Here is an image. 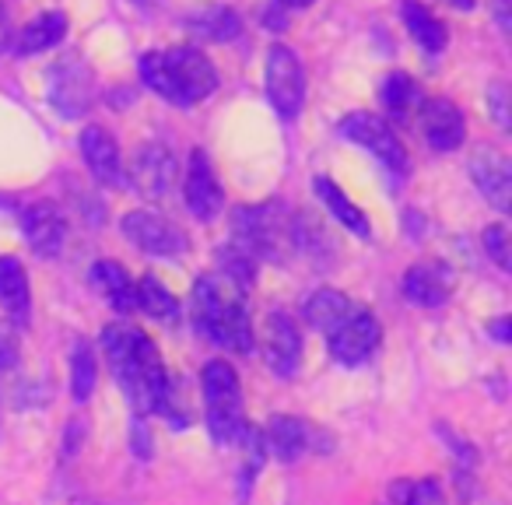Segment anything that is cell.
<instances>
[{
	"label": "cell",
	"instance_id": "obj_4",
	"mask_svg": "<svg viewBox=\"0 0 512 505\" xmlns=\"http://www.w3.org/2000/svg\"><path fill=\"white\" fill-rule=\"evenodd\" d=\"M204 407H207V428H211L214 442L228 446V442H239V435L246 432V418H242V386L239 372L228 362L214 358L204 365Z\"/></svg>",
	"mask_w": 512,
	"mask_h": 505
},
{
	"label": "cell",
	"instance_id": "obj_7",
	"mask_svg": "<svg viewBox=\"0 0 512 505\" xmlns=\"http://www.w3.org/2000/svg\"><path fill=\"white\" fill-rule=\"evenodd\" d=\"M337 130H341V137H348L351 144L372 151V158H376L390 176H404L407 151L386 120H379V116H372V113H348L337 123Z\"/></svg>",
	"mask_w": 512,
	"mask_h": 505
},
{
	"label": "cell",
	"instance_id": "obj_41",
	"mask_svg": "<svg viewBox=\"0 0 512 505\" xmlns=\"http://www.w3.org/2000/svg\"><path fill=\"white\" fill-rule=\"evenodd\" d=\"M137 8H158V0H134Z\"/></svg>",
	"mask_w": 512,
	"mask_h": 505
},
{
	"label": "cell",
	"instance_id": "obj_10",
	"mask_svg": "<svg viewBox=\"0 0 512 505\" xmlns=\"http://www.w3.org/2000/svg\"><path fill=\"white\" fill-rule=\"evenodd\" d=\"M176 155H172L165 144L148 141L134 151V162H130V183L141 193L144 200H165L176 186Z\"/></svg>",
	"mask_w": 512,
	"mask_h": 505
},
{
	"label": "cell",
	"instance_id": "obj_1",
	"mask_svg": "<svg viewBox=\"0 0 512 505\" xmlns=\"http://www.w3.org/2000/svg\"><path fill=\"white\" fill-rule=\"evenodd\" d=\"M141 81L155 95H162L172 106H197L218 88V71L214 64L193 46H176V50H151L137 60Z\"/></svg>",
	"mask_w": 512,
	"mask_h": 505
},
{
	"label": "cell",
	"instance_id": "obj_8",
	"mask_svg": "<svg viewBox=\"0 0 512 505\" xmlns=\"http://www.w3.org/2000/svg\"><path fill=\"white\" fill-rule=\"evenodd\" d=\"M123 235L134 242L141 253L148 257H162V260H179L190 249V239L179 225H172L169 218L155 211H130L120 221Z\"/></svg>",
	"mask_w": 512,
	"mask_h": 505
},
{
	"label": "cell",
	"instance_id": "obj_22",
	"mask_svg": "<svg viewBox=\"0 0 512 505\" xmlns=\"http://www.w3.org/2000/svg\"><path fill=\"white\" fill-rule=\"evenodd\" d=\"M400 15H404V25L411 32V39L421 46L425 53H442L446 50V25L432 15V11L421 4V0H400Z\"/></svg>",
	"mask_w": 512,
	"mask_h": 505
},
{
	"label": "cell",
	"instance_id": "obj_33",
	"mask_svg": "<svg viewBox=\"0 0 512 505\" xmlns=\"http://www.w3.org/2000/svg\"><path fill=\"white\" fill-rule=\"evenodd\" d=\"M18 358H22V351H18L15 334L8 330V323H0V372L18 369Z\"/></svg>",
	"mask_w": 512,
	"mask_h": 505
},
{
	"label": "cell",
	"instance_id": "obj_17",
	"mask_svg": "<svg viewBox=\"0 0 512 505\" xmlns=\"http://www.w3.org/2000/svg\"><path fill=\"white\" fill-rule=\"evenodd\" d=\"M81 155H85V165L102 186H123L127 183V172H123V158L120 148H116L113 134L106 127H85L81 134Z\"/></svg>",
	"mask_w": 512,
	"mask_h": 505
},
{
	"label": "cell",
	"instance_id": "obj_40",
	"mask_svg": "<svg viewBox=\"0 0 512 505\" xmlns=\"http://www.w3.org/2000/svg\"><path fill=\"white\" fill-rule=\"evenodd\" d=\"M446 4L456 11H474V0H446Z\"/></svg>",
	"mask_w": 512,
	"mask_h": 505
},
{
	"label": "cell",
	"instance_id": "obj_36",
	"mask_svg": "<svg viewBox=\"0 0 512 505\" xmlns=\"http://www.w3.org/2000/svg\"><path fill=\"white\" fill-rule=\"evenodd\" d=\"M81 432H85V425H81V418H74V421H71V435H67V442H64L67 456L78 453V439H81Z\"/></svg>",
	"mask_w": 512,
	"mask_h": 505
},
{
	"label": "cell",
	"instance_id": "obj_38",
	"mask_svg": "<svg viewBox=\"0 0 512 505\" xmlns=\"http://www.w3.org/2000/svg\"><path fill=\"white\" fill-rule=\"evenodd\" d=\"M505 4H509V0H495V15H498V25H502V32H509V11H505Z\"/></svg>",
	"mask_w": 512,
	"mask_h": 505
},
{
	"label": "cell",
	"instance_id": "obj_6",
	"mask_svg": "<svg viewBox=\"0 0 512 505\" xmlns=\"http://www.w3.org/2000/svg\"><path fill=\"white\" fill-rule=\"evenodd\" d=\"M267 99L278 109L281 120H295L306 102V71L292 46H271L267 50Z\"/></svg>",
	"mask_w": 512,
	"mask_h": 505
},
{
	"label": "cell",
	"instance_id": "obj_2",
	"mask_svg": "<svg viewBox=\"0 0 512 505\" xmlns=\"http://www.w3.org/2000/svg\"><path fill=\"white\" fill-rule=\"evenodd\" d=\"M193 323L200 337L218 348L239 351V355L253 351V323H249L246 302L218 274H200L193 281Z\"/></svg>",
	"mask_w": 512,
	"mask_h": 505
},
{
	"label": "cell",
	"instance_id": "obj_30",
	"mask_svg": "<svg viewBox=\"0 0 512 505\" xmlns=\"http://www.w3.org/2000/svg\"><path fill=\"white\" fill-rule=\"evenodd\" d=\"M95 379H99V372H95L92 344L74 341V351H71V393H74V400H78V404H85V400L92 397Z\"/></svg>",
	"mask_w": 512,
	"mask_h": 505
},
{
	"label": "cell",
	"instance_id": "obj_34",
	"mask_svg": "<svg viewBox=\"0 0 512 505\" xmlns=\"http://www.w3.org/2000/svg\"><path fill=\"white\" fill-rule=\"evenodd\" d=\"M491 109H495L498 127H509V116H505V85H495V88H491Z\"/></svg>",
	"mask_w": 512,
	"mask_h": 505
},
{
	"label": "cell",
	"instance_id": "obj_14",
	"mask_svg": "<svg viewBox=\"0 0 512 505\" xmlns=\"http://www.w3.org/2000/svg\"><path fill=\"white\" fill-rule=\"evenodd\" d=\"M421 134L435 151H456L467 141V120H463L460 106L449 99L421 102Z\"/></svg>",
	"mask_w": 512,
	"mask_h": 505
},
{
	"label": "cell",
	"instance_id": "obj_18",
	"mask_svg": "<svg viewBox=\"0 0 512 505\" xmlns=\"http://www.w3.org/2000/svg\"><path fill=\"white\" fill-rule=\"evenodd\" d=\"M449 292H453V274L442 264L425 260V264H414L411 271L404 274V295L425 309L442 306V302L449 299Z\"/></svg>",
	"mask_w": 512,
	"mask_h": 505
},
{
	"label": "cell",
	"instance_id": "obj_19",
	"mask_svg": "<svg viewBox=\"0 0 512 505\" xmlns=\"http://www.w3.org/2000/svg\"><path fill=\"white\" fill-rule=\"evenodd\" d=\"M0 306L8 309V316L18 327H29L32 288H29V274H25L22 260H15V257H0Z\"/></svg>",
	"mask_w": 512,
	"mask_h": 505
},
{
	"label": "cell",
	"instance_id": "obj_16",
	"mask_svg": "<svg viewBox=\"0 0 512 505\" xmlns=\"http://www.w3.org/2000/svg\"><path fill=\"white\" fill-rule=\"evenodd\" d=\"M22 228H25V239H29V246L36 249L43 260L57 257L60 249H64L67 221H64V214L57 211V204H50V200H39V204L25 207Z\"/></svg>",
	"mask_w": 512,
	"mask_h": 505
},
{
	"label": "cell",
	"instance_id": "obj_37",
	"mask_svg": "<svg viewBox=\"0 0 512 505\" xmlns=\"http://www.w3.org/2000/svg\"><path fill=\"white\" fill-rule=\"evenodd\" d=\"M491 334H495L498 344H509V316H502V320L491 323Z\"/></svg>",
	"mask_w": 512,
	"mask_h": 505
},
{
	"label": "cell",
	"instance_id": "obj_23",
	"mask_svg": "<svg viewBox=\"0 0 512 505\" xmlns=\"http://www.w3.org/2000/svg\"><path fill=\"white\" fill-rule=\"evenodd\" d=\"M267 446L281 463H295L309 449V428L302 418H288V414H274L267 425Z\"/></svg>",
	"mask_w": 512,
	"mask_h": 505
},
{
	"label": "cell",
	"instance_id": "obj_11",
	"mask_svg": "<svg viewBox=\"0 0 512 505\" xmlns=\"http://www.w3.org/2000/svg\"><path fill=\"white\" fill-rule=\"evenodd\" d=\"M50 102L60 116L78 120L92 106V71L78 57H67L53 64L50 71Z\"/></svg>",
	"mask_w": 512,
	"mask_h": 505
},
{
	"label": "cell",
	"instance_id": "obj_26",
	"mask_svg": "<svg viewBox=\"0 0 512 505\" xmlns=\"http://www.w3.org/2000/svg\"><path fill=\"white\" fill-rule=\"evenodd\" d=\"M134 299H137V309L148 313L151 320H162V323H176L179 320V302L155 274H144L141 281L134 285Z\"/></svg>",
	"mask_w": 512,
	"mask_h": 505
},
{
	"label": "cell",
	"instance_id": "obj_12",
	"mask_svg": "<svg viewBox=\"0 0 512 505\" xmlns=\"http://www.w3.org/2000/svg\"><path fill=\"white\" fill-rule=\"evenodd\" d=\"M264 358L274 376L292 379L302 362V334L299 323L288 313H271L264 323Z\"/></svg>",
	"mask_w": 512,
	"mask_h": 505
},
{
	"label": "cell",
	"instance_id": "obj_31",
	"mask_svg": "<svg viewBox=\"0 0 512 505\" xmlns=\"http://www.w3.org/2000/svg\"><path fill=\"white\" fill-rule=\"evenodd\" d=\"M390 498L393 505H446L442 488L432 477H425V481H397L390 488Z\"/></svg>",
	"mask_w": 512,
	"mask_h": 505
},
{
	"label": "cell",
	"instance_id": "obj_13",
	"mask_svg": "<svg viewBox=\"0 0 512 505\" xmlns=\"http://www.w3.org/2000/svg\"><path fill=\"white\" fill-rule=\"evenodd\" d=\"M183 197H186V207H190V214H193V218H200V221L218 218V211L225 207V193H221V183H218L211 162H207V155L200 148L190 151V169H186Z\"/></svg>",
	"mask_w": 512,
	"mask_h": 505
},
{
	"label": "cell",
	"instance_id": "obj_5",
	"mask_svg": "<svg viewBox=\"0 0 512 505\" xmlns=\"http://www.w3.org/2000/svg\"><path fill=\"white\" fill-rule=\"evenodd\" d=\"M102 351H106L109 365H113V376L120 379L127 400L144 414V365L155 355V344L134 327H106L102 330Z\"/></svg>",
	"mask_w": 512,
	"mask_h": 505
},
{
	"label": "cell",
	"instance_id": "obj_20",
	"mask_svg": "<svg viewBox=\"0 0 512 505\" xmlns=\"http://www.w3.org/2000/svg\"><path fill=\"white\" fill-rule=\"evenodd\" d=\"M186 29L197 39H207V43H232L242 32V18L225 4H207V8L186 15Z\"/></svg>",
	"mask_w": 512,
	"mask_h": 505
},
{
	"label": "cell",
	"instance_id": "obj_28",
	"mask_svg": "<svg viewBox=\"0 0 512 505\" xmlns=\"http://www.w3.org/2000/svg\"><path fill=\"white\" fill-rule=\"evenodd\" d=\"M348 313H351V299L334 292V288H320V292L306 299V320L313 323L316 330H323V334H330Z\"/></svg>",
	"mask_w": 512,
	"mask_h": 505
},
{
	"label": "cell",
	"instance_id": "obj_29",
	"mask_svg": "<svg viewBox=\"0 0 512 505\" xmlns=\"http://www.w3.org/2000/svg\"><path fill=\"white\" fill-rule=\"evenodd\" d=\"M256 260L249 253H242L239 246H221L218 249V278L228 281L239 295H246L253 288Z\"/></svg>",
	"mask_w": 512,
	"mask_h": 505
},
{
	"label": "cell",
	"instance_id": "obj_25",
	"mask_svg": "<svg viewBox=\"0 0 512 505\" xmlns=\"http://www.w3.org/2000/svg\"><path fill=\"white\" fill-rule=\"evenodd\" d=\"M64 36H67V15H60V11H46V15H39L36 22H29L22 29L18 53H22V57H32V53L53 50Z\"/></svg>",
	"mask_w": 512,
	"mask_h": 505
},
{
	"label": "cell",
	"instance_id": "obj_32",
	"mask_svg": "<svg viewBox=\"0 0 512 505\" xmlns=\"http://www.w3.org/2000/svg\"><path fill=\"white\" fill-rule=\"evenodd\" d=\"M484 253L495 260L498 271H509V232H505V225L484 228Z\"/></svg>",
	"mask_w": 512,
	"mask_h": 505
},
{
	"label": "cell",
	"instance_id": "obj_9",
	"mask_svg": "<svg viewBox=\"0 0 512 505\" xmlns=\"http://www.w3.org/2000/svg\"><path fill=\"white\" fill-rule=\"evenodd\" d=\"M379 337H383V330H379L376 316L365 313L362 306H351V313L327 334V344H330V355H334L337 365L358 369V365L369 362V358L376 355Z\"/></svg>",
	"mask_w": 512,
	"mask_h": 505
},
{
	"label": "cell",
	"instance_id": "obj_27",
	"mask_svg": "<svg viewBox=\"0 0 512 505\" xmlns=\"http://www.w3.org/2000/svg\"><path fill=\"white\" fill-rule=\"evenodd\" d=\"M421 102L425 99H421V88L411 74H390V78L383 81V109L393 120L407 123L414 109H421Z\"/></svg>",
	"mask_w": 512,
	"mask_h": 505
},
{
	"label": "cell",
	"instance_id": "obj_39",
	"mask_svg": "<svg viewBox=\"0 0 512 505\" xmlns=\"http://www.w3.org/2000/svg\"><path fill=\"white\" fill-rule=\"evenodd\" d=\"M274 4H278V8H309L313 0H274Z\"/></svg>",
	"mask_w": 512,
	"mask_h": 505
},
{
	"label": "cell",
	"instance_id": "obj_24",
	"mask_svg": "<svg viewBox=\"0 0 512 505\" xmlns=\"http://www.w3.org/2000/svg\"><path fill=\"white\" fill-rule=\"evenodd\" d=\"M313 190H316V197L323 200V204L334 211V218L341 221L348 232H355L358 239H369L372 235V228H369V218H365L362 211H358L355 204L348 200V193L341 190V186L334 183V179H327V176H316L313 179Z\"/></svg>",
	"mask_w": 512,
	"mask_h": 505
},
{
	"label": "cell",
	"instance_id": "obj_3",
	"mask_svg": "<svg viewBox=\"0 0 512 505\" xmlns=\"http://www.w3.org/2000/svg\"><path fill=\"white\" fill-rule=\"evenodd\" d=\"M232 246L249 253L253 260L285 264L295 253V218L281 200H267L256 207L232 211Z\"/></svg>",
	"mask_w": 512,
	"mask_h": 505
},
{
	"label": "cell",
	"instance_id": "obj_35",
	"mask_svg": "<svg viewBox=\"0 0 512 505\" xmlns=\"http://www.w3.org/2000/svg\"><path fill=\"white\" fill-rule=\"evenodd\" d=\"M11 46V15H8V8L0 4V53L8 50Z\"/></svg>",
	"mask_w": 512,
	"mask_h": 505
},
{
	"label": "cell",
	"instance_id": "obj_15",
	"mask_svg": "<svg viewBox=\"0 0 512 505\" xmlns=\"http://www.w3.org/2000/svg\"><path fill=\"white\" fill-rule=\"evenodd\" d=\"M470 176H474L477 190L484 193L495 211H509V197H512V165L502 151L495 148H481L470 158Z\"/></svg>",
	"mask_w": 512,
	"mask_h": 505
},
{
	"label": "cell",
	"instance_id": "obj_21",
	"mask_svg": "<svg viewBox=\"0 0 512 505\" xmlns=\"http://www.w3.org/2000/svg\"><path fill=\"white\" fill-rule=\"evenodd\" d=\"M88 278H92V285L106 295L109 306H113L116 313H134V309H137L134 281H130V274H127V267H123V264H116V260H99Z\"/></svg>",
	"mask_w": 512,
	"mask_h": 505
}]
</instances>
